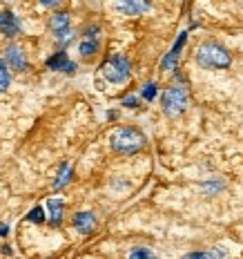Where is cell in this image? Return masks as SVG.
Here are the masks:
<instances>
[{"label": "cell", "instance_id": "6da1fadb", "mask_svg": "<svg viewBox=\"0 0 243 259\" xmlns=\"http://www.w3.org/2000/svg\"><path fill=\"white\" fill-rule=\"evenodd\" d=\"M110 145L118 154H136L145 148V134L136 127H116L110 134Z\"/></svg>", "mask_w": 243, "mask_h": 259}, {"label": "cell", "instance_id": "7a4b0ae2", "mask_svg": "<svg viewBox=\"0 0 243 259\" xmlns=\"http://www.w3.org/2000/svg\"><path fill=\"white\" fill-rule=\"evenodd\" d=\"M197 63L203 69H225L232 65V56L219 42H203L197 47Z\"/></svg>", "mask_w": 243, "mask_h": 259}, {"label": "cell", "instance_id": "3957f363", "mask_svg": "<svg viewBox=\"0 0 243 259\" xmlns=\"http://www.w3.org/2000/svg\"><path fill=\"white\" fill-rule=\"evenodd\" d=\"M190 105V92L183 85H170L163 90V112L167 116H181Z\"/></svg>", "mask_w": 243, "mask_h": 259}, {"label": "cell", "instance_id": "277c9868", "mask_svg": "<svg viewBox=\"0 0 243 259\" xmlns=\"http://www.w3.org/2000/svg\"><path fill=\"white\" fill-rule=\"evenodd\" d=\"M101 72H103V78L105 80H110V83H114V85H121V83H125L129 78V74H132V63H129L127 56H123V54H114V56H110L103 63Z\"/></svg>", "mask_w": 243, "mask_h": 259}, {"label": "cell", "instance_id": "5b68a950", "mask_svg": "<svg viewBox=\"0 0 243 259\" xmlns=\"http://www.w3.org/2000/svg\"><path fill=\"white\" fill-rule=\"evenodd\" d=\"M116 9L125 16H141L148 14L152 9V3L150 0H114Z\"/></svg>", "mask_w": 243, "mask_h": 259}, {"label": "cell", "instance_id": "8992f818", "mask_svg": "<svg viewBox=\"0 0 243 259\" xmlns=\"http://www.w3.org/2000/svg\"><path fill=\"white\" fill-rule=\"evenodd\" d=\"M5 61H7V65L14 72H27V67H29L25 52L20 50L18 45H9L7 50H5Z\"/></svg>", "mask_w": 243, "mask_h": 259}, {"label": "cell", "instance_id": "52a82bcc", "mask_svg": "<svg viewBox=\"0 0 243 259\" xmlns=\"http://www.w3.org/2000/svg\"><path fill=\"white\" fill-rule=\"evenodd\" d=\"M78 52L83 54L85 58L94 56V54L99 52V27H89V29L85 31V38H83V42H80Z\"/></svg>", "mask_w": 243, "mask_h": 259}, {"label": "cell", "instance_id": "ba28073f", "mask_svg": "<svg viewBox=\"0 0 243 259\" xmlns=\"http://www.w3.org/2000/svg\"><path fill=\"white\" fill-rule=\"evenodd\" d=\"M0 31L7 38H14L20 34V20L12 12H0Z\"/></svg>", "mask_w": 243, "mask_h": 259}, {"label": "cell", "instance_id": "9c48e42d", "mask_svg": "<svg viewBox=\"0 0 243 259\" xmlns=\"http://www.w3.org/2000/svg\"><path fill=\"white\" fill-rule=\"evenodd\" d=\"M47 67H50L52 72H65V74H74V72H76V65L69 61L65 52L54 54L50 61H47Z\"/></svg>", "mask_w": 243, "mask_h": 259}, {"label": "cell", "instance_id": "30bf717a", "mask_svg": "<svg viewBox=\"0 0 243 259\" xmlns=\"http://www.w3.org/2000/svg\"><path fill=\"white\" fill-rule=\"evenodd\" d=\"M187 40V31H183V34L179 36V40L174 42V47H172L170 52H167V56L163 58V63H161V69H165V72H170V69L176 67V61H179V54L183 50V45H185Z\"/></svg>", "mask_w": 243, "mask_h": 259}, {"label": "cell", "instance_id": "8fae6325", "mask_svg": "<svg viewBox=\"0 0 243 259\" xmlns=\"http://www.w3.org/2000/svg\"><path fill=\"white\" fill-rule=\"evenodd\" d=\"M74 228H76L78 233H83V235H89L91 230L96 228L94 212H78L76 217H74Z\"/></svg>", "mask_w": 243, "mask_h": 259}, {"label": "cell", "instance_id": "7c38bea8", "mask_svg": "<svg viewBox=\"0 0 243 259\" xmlns=\"http://www.w3.org/2000/svg\"><path fill=\"white\" fill-rule=\"evenodd\" d=\"M50 29L54 31V36L61 34V31H67L69 29V14L67 12H56L50 18Z\"/></svg>", "mask_w": 243, "mask_h": 259}, {"label": "cell", "instance_id": "4fadbf2b", "mask_svg": "<svg viewBox=\"0 0 243 259\" xmlns=\"http://www.w3.org/2000/svg\"><path fill=\"white\" fill-rule=\"evenodd\" d=\"M47 208H50V217H52V224H61L63 219V210H65V203L63 199H50L47 201Z\"/></svg>", "mask_w": 243, "mask_h": 259}, {"label": "cell", "instance_id": "5bb4252c", "mask_svg": "<svg viewBox=\"0 0 243 259\" xmlns=\"http://www.w3.org/2000/svg\"><path fill=\"white\" fill-rule=\"evenodd\" d=\"M72 175H74L72 165H69V163H63V165H61V172H58V177H56V181H54V188H56V190L65 188V186L69 183V179H72Z\"/></svg>", "mask_w": 243, "mask_h": 259}, {"label": "cell", "instance_id": "9a60e30c", "mask_svg": "<svg viewBox=\"0 0 243 259\" xmlns=\"http://www.w3.org/2000/svg\"><path fill=\"white\" fill-rule=\"evenodd\" d=\"M127 259H156V255L150 248H143V246H136V248H132L129 250V255Z\"/></svg>", "mask_w": 243, "mask_h": 259}, {"label": "cell", "instance_id": "2e32d148", "mask_svg": "<svg viewBox=\"0 0 243 259\" xmlns=\"http://www.w3.org/2000/svg\"><path fill=\"white\" fill-rule=\"evenodd\" d=\"M9 83H12V74H9V69H7V61L0 58V92L7 90Z\"/></svg>", "mask_w": 243, "mask_h": 259}, {"label": "cell", "instance_id": "e0dca14e", "mask_svg": "<svg viewBox=\"0 0 243 259\" xmlns=\"http://www.w3.org/2000/svg\"><path fill=\"white\" fill-rule=\"evenodd\" d=\"M29 221H36V224H42V221H45V212H42V208L38 206V208H34L29 212V217H27Z\"/></svg>", "mask_w": 243, "mask_h": 259}, {"label": "cell", "instance_id": "ac0fdd59", "mask_svg": "<svg viewBox=\"0 0 243 259\" xmlns=\"http://www.w3.org/2000/svg\"><path fill=\"white\" fill-rule=\"evenodd\" d=\"M154 96H156V85H154V83H148V85L143 88V99H145V101H152Z\"/></svg>", "mask_w": 243, "mask_h": 259}, {"label": "cell", "instance_id": "d6986e66", "mask_svg": "<svg viewBox=\"0 0 243 259\" xmlns=\"http://www.w3.org/2000/svg\"><path fill=\"white\" fill-rule=\"evenodd\" d=\"M210 257H212V259H225L228 255H225L223 248H212V250H210Z\"/></svg>", "mask_w": 243, "mask_h": 259}, {"label": "cell", "instance_id": "ffe728a7", "mask_svg": "<svg viewBox=\"0 0 243 259\" xmlns=\"http://www.w3.org/2000/svg\"><path fill=\"white\" fill-rule=\"evenodd\" d=\"M183 259H212V257H210V252H190Z\"/></svg>", "mask_w": 243, "mask_h": 259}, {"label": "cell", "instance_id": "44dd1931", "mask_svg": "<svg viewBox=\"0 0 243 259\" xmlns=\"http://www.w3.org/2000/svg\"><path fill=\"white\" fill-rule=\"evenodd\" d=\"M205 190H210V192H212V190H221V188H223V183H217V181H214V183H205Z\"/></svg>", "mask_w": 243, "mask_h": 259}, {"label": "cell", "instance_id": "7402d4cb", "mask_svg": "<svg viewBox=\"0 0 243 259\" xmlns=\"http://www.w3.org/2000/svg\"><path fill=\"white\" fill-rule=\"evenodd\" d=\"M40 5H45V7H56V5H61L63 0H38Z\"/></svg>", "mask_w": 243, "mask_h": 259}, {"label": "cell", "instance_id": "603a6c76", "mask_svg": "<svg viewBox=\"0 0 243 259\" xmlns=\"http://www.w3.org/2000/svg\"><path fill=\"white\" fill-rule=\"evenodd\" d=\"M123 105L125 107H136V99H134V96H127V99H123Z\"/></svg>", "mask_w": 243, "mask_h": 259}, {"label": "cell", "instance_id": "cb8c5ba5", "mask_svg": "<svg viewBox=\"0 0 243 259\" xmlns=\"http://www.w3.org/2000/svg\"><path fill=\"white\" fill-rule=\"evenodd\" d=\"M7 233H9V226L7 224H0V237H5Z\"/></svg>", "mask_w": 243, "mask_h": 259}]
</instances>
